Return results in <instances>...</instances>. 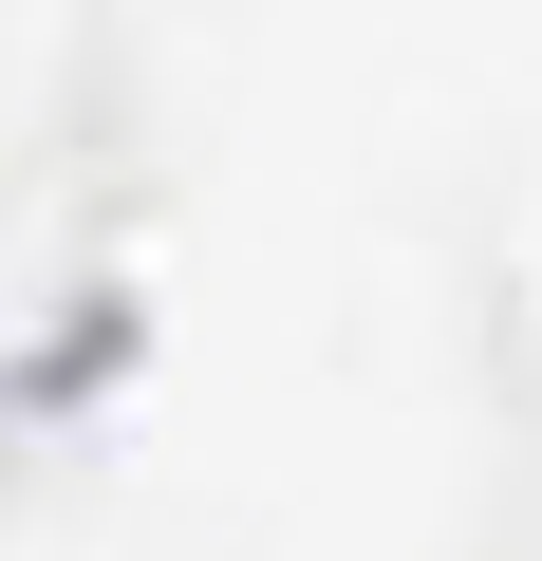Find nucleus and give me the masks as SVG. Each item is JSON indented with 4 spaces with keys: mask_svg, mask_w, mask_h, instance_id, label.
Returning <instances> with one entry per match:
<instances>
[]
</instances>
